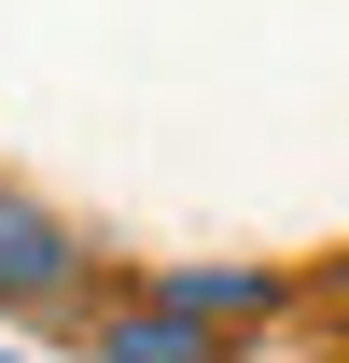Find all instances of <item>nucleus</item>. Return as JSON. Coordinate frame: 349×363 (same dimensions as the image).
Segmentation results:
<instances>
[{
  "mask_svg": "<svg viewBox=\"0 0 349 363\" xmlns=\"http://www.w3.org/2000/svg\"><path fill=\"white\" fill-rule=\"evenodd\" d=\"M56 279H70V238H56L43 210H14V196H0V308H43Z\"/></svg>",
  "mask_w": 349,
  "mask_h": 363,
  "instance_id": "obj_1",
  "label": "nucleus"
},
{
  "mask_svg": "<svg viewBox=\"0 0 349 363\" xmlns=\"http://www.w3.org/2000/svg\"><path fill=\"white\" fill-rule=\"evenodd\" d=\"M112 363H210V350H196L182 308H154V321H112Z\"/></svg>",
  "mask_w": 349,
  "mask_h": 363,
  "instance_id": "obj_2",
  "label": "nucleus"
}]
</instances>
